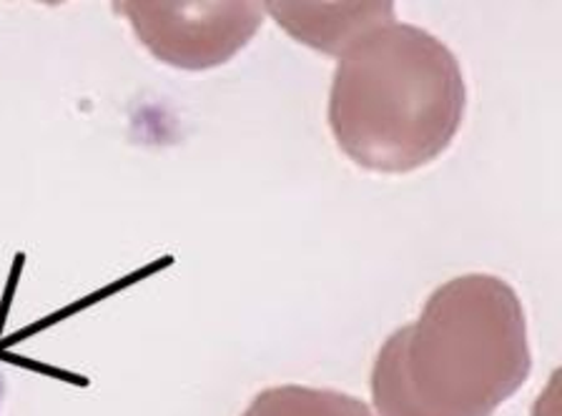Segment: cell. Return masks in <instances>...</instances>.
<instances>
[{
    "label": "cell",
    "instance_id": "1",
    "mask_svg": "<svg viewBox=\"0 0 562 416\" xmlns=\"http://www.w3.org/2000/svg\"><path fill=\"white\" fill-rule=\"evenodd\" d=\"M532 371L522 301L492 273L442 283L372 364L380 416H495Z\"/></svg>",
    "mask_w": 562,
    "mask_h": 416
},
{
    "label": "cell",
    "instance_id": "2",
    "mask_svg": "<svg viewBox=\"0 0 562 416\" xmlns=\"http://www.w3.org/2000/svg\"><path fill=\"white\" fill-rule=\"evenodd\" d=\"M468 109L454 53L419 25L376 23L337 56L329 128L351 164L409 173L452 146Z\"/></svg>",
    "mask_w": 562,
    "mask_h": 416
},
{
    "label": "cell",
    "instance_id": "3",
    "mask_svg": "<svg viewBox=\"0 0 562 416\" xmlns=\"http://www.w3.org/2000/svg\"><path fill=\"white\" fill-rule=\"evenodd\" d=\"M113 11L134 25L136 38L161 64L183 70L224 66L263 23L261 3H138L126 0Z\"/></svg>",
    "mask_w": 562,
    "mask_h": 416
},
{
    "label": "cell",
    "instance_id": "4",
    "mask_svg": "<svg viewBox=\"0 0 562 416\" xmlns=\"http://www.w3.org/2000/svg\"><path fill=\"white\" fill-rule=\"evenodd\" d=\"M263 11H269L294 41L329 53L331 58H337L362 31L394 18L392 3H267Z\"/></svg>",
    "mask_w": 562,
    "mask_h": 416
},
{
    "label": "cell",
    "instance_id": "5",
    "mask_svg": "<svg viewBox=\"0 0 562 416\" xmlns=\"http://www.w3.org/2000/svg\"><path fill=\"white\" fill-rule=\"evenodd\" d=\"M241 416H374L357 396L337 389L299 384L269 386L254 396Z\"/></svg>",
    "mask_w": 562,
    "mask_h": 416
},
{
    "label": "cell",
    "instance_id": "6",
    "mask_svg": "<svg viewBox=\"0 0 562 416\" xmlns=\"http://www.w3.org/2000/svg\"><path fill=\"white\" fill-rule=\"evenodd\" d=\"M0 402H3V379H0Z\"/></svg>",
    "mask_w": 562,
    "mask_h": 416
}]
</instances>
